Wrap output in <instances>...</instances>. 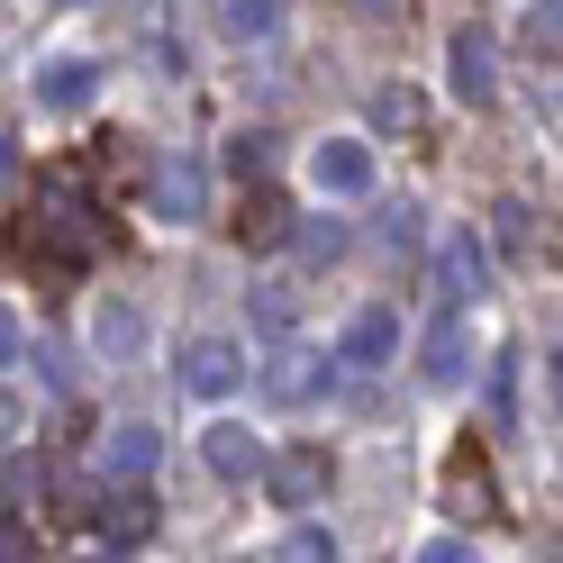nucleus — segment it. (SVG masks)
<instances>
[{
  "mask_svg": "<svg viewBox=\"0 0 563 563\" xmlns=\"http://www.w3.org/2000/svg\"><path fill=\"white\" fill-rule=\"evenodd\" d=\"M55 10H74V0H55Z\"/></svg>",
  "mask_w": 563,
  "mask_h": 563,
  "instance_id": "obj_33",
  "label": "nucleus"
},
{
  "mask_svg": "<svg viewBox=\"0 0 563 563\" xmlns=\"http://www.w3.org/2000/svg\"><path fill=\"white\" fill-rule=\"evenodd\" d=\"M445 509H464V518H500V482H490L482 445H454V464H445Z\"/></svg>",
  "mask_w": 563,
  "mask_h": 563,
  "instance_id": "obj_5",
  "label": "nucleus"
},
{
  "mask_svg": "<svg viewBox=\"0 0 563 563\" xmlns=\"http://www.w3.org/2000/svg\"><path fill=\"white\" fill-rule=\"evenodd\" d=\"M418 563H473V545H464V537H437V545L418 554Z\"/></svg>",
  "mask_w": 563,
  "mask_h": 563,
  "instance_id": "obj_27",
  "label": "nucleus"
},
{
  "mask_svg": "<svg viewBox=\"0 0 563 563\" xmlns=\"http://www.w3.org/2000/svg\"><path fill=\"white\" fill-rule=\"evenodd\" d=\"M437 282H445V309H464V300H482V282H490V264H482V245H473V236H445V245H437Z\"/></svg>",
  "mask_w": 563,
  "mask_h": 563,
  "instance_id": "obj_11",
  "label": "nucleus"
},
{
  "mask_svg": "<svg viewBox=\"0 0 563 563\" xmlns=\"http://www.w3.org/2000/svg\"><path fill=\"white\" fill-rule=\"evenodd\" d=\"M146 200H155V219L183 228V219H200V209H209V173H200L191 155H164L155 183H146Z\"/></svg>",
  "mask_w": 563,
  "mask_h": 563,
  "instance_id": "obj_3",
  "label": "nucleus"
},
{
  "mask_svg": "<svg viewBox=\"0 0 563 563\" xmlns=\"http://www.w3.org/2000/svg\"><path fill=\"white\" fill-rule=\"evenodd\" d=\"M264 482H273L282 509H319L336 464H328V445H282V454H264Z\"/></svg>",
  "mask_w": 563,
  "mask_h": 563,
  "instance_id": "obj_2",
  "label": "nucleus"
},
{
  "mask_svg": "<svg viewBox=\"0 0 563 563\" xmlns=\"http://www.w3.org/2000/svg\"><path fill=\"white\" fill-rule=\"evenodd\" d=\"M373 128H382V136H428V100H418L409 82L373 91Z\"/></svg>",
  "mask_w": 563,
  "mask_h": 563,
  "instance_id": "obj_16",
  "label": "nucleus"
},
{
  "mask_svg": "<svg viewBox=\"0 0 563 563\" xmlns=\"http://www.w3.org/2000/svg\"><path fill=\"white\" fill-rule=\"evenodd\" d=\"M319 382H328V355H309V345H282V355L264 364V400H282V409H291V400H309V391H319Z\"/></svg>",
  "mask_w": 563,
  "mask_h": 563,
  "instance_id": "obj_9",
  "label": "nucleus"
},
{
  "mask_svg": "<svg viewBox=\"0 0 563 563\" xmlns=\"http://www.w3.org/2000/svg\"><path fill=\"white\" fill-rule=\"evenodd\" d=\"M155 428H119V437H100V473H110V482H146L155 473Z\"/></svg>",
  "mask_w": 563,
  "mask_h": 563,
  "instance_id": "obj_14",
  "label": "nucleus"
},
{
  "mask_svg": "<svg viewBox=\"0 0 563 563\" xmlns=\"http://www.w3.org/2000/svg\"><path fill=\"white\" fill-rule=\"evenodd\" d=\"M19 428H27V409H19V400H10V391H0V445H10V437H19Z\"/></svg>",
  "mask_w": 563,
  "mask_h": 563,
  "instance_id": "obj_29",
  "label": "nucleus"
},
{
  "mask_svg": "<svg viewBox=\"0 0 563 563\" xmlns=\"http://www.w3.org/2000/svg\"><path fill=\"white\" fill-rule=\"evenodd\" d=\"M100 355H136V319L128 309H100Z\"/></svg>",
  "mask_w": 563,
  "mask_h": 563,
  "instance_id": "obj_21",
  "label": "nucleus"
},
{
  "mask_svg": "<svg viewBox=\"0 0 563 563\" xmlns=\"http://www.w3.org/2000/svg\"><path fill=\"white\" fill-rule=\"evenodd\" d=\"M391 345H400V319H391V309H364V319H355V328L336 336V364L373 373V364H391Z\"/></svg>",
  "mask_w": 563,
  "mask_h": 563,
  "instance_id": "obj_10",
  "label": "nucleus"
},
{
  "mask_svg": "<svg viewBox=\"0 0 563 563\" xmlns=\"http://www.w3.org/2000/svg\"><path fill=\"white\" fill-rule=\"evenodd\" d=\"M100 245H110V219H100V200L82 173H46L37 183V219H27V255L55 264V273H82Z\"/></svg>",
  "mask_w": 563,
  "mask_h": 563,
  "instance_id": "obj_1",
  "label": "nucleus"
},
{
  "mask_svg": "<svg viewBox=\"0 0 563 563\" xmlns=\"http://www.w3.org/2000/svg\"><path fill=\"white\" fill-rule=\"evenodd\" d=\"M364 19H409V0H355Z\"/></svg>",
  "mask_w": 563,
  "mask_h": 563,
  "instance_id": "obj_30",
  "label": "nucleus"
},
{
  "mask_svg": "<svg viewBox=\"0 0 563 563\" xmlns=\"http://www.w3.org/2000/svg\"><path fill=\"white\" fill-rule=\"evenodd\" d=\"M91 64L82 55H64V64H46V82H37V100H46V110H82V100H91Z\"/></svg>",
  "mask_w": 563,
  "mask_h": 563,
  "instance_id": "obj_17",
  "label": "nucleus"
},
{
  "mask_svg": "<svg viewBox=\"0 0 563 563\" xmlns=\"http://www.w3.org/2000/svg\"><path fill=\"white\" fill-rule=\"evenodd\" d=\"M236 382H245V355H236L228 336H191V345H183V391H200V400H228Z\"/></svg>",
  "mask_w": 563,
  "mask_h": 563,
  "instance_id": "obj_4",
  "label": "nucleus"
},
{
  "mask_svg": "<svg viewBox=\"0 0 563 563\" xmlns=\"http://www.w3.org/2000/svg\"><path fill=\"white\" fill-rule=\"evenodd\" d=\"M10 364H19V319L0 309V373H10Z\"/></svg>",
  "mask_w": 563,
  "mask_h": 563,
  "instance_id": "obj_28",
  "label": "nucleus"
},
{
  "mask_svg": "<svg viewBox=\"0 0 563 563\" xmlns=\"http://www.w3.org/2000/svg\"><path fill=\"white\" fill-rule=\"evenodd\" d=\"M500 245H509V255L537 245V209H527V200H500Z\"/></svg>",
  "mask_w": 563,
  "mask_h": 563,
  "instance_id": "obj_19",
  "label": "nucleus"
},
{
  "mask_svg": "<svg viewBox=\"0 0 563 563\" xmlns=\"http://www.w3.org/2000/svg\"><path fill=\"white\" fill-rule=\"evenodd\" d=\"M0 500H10V509H19V500H46V473H27V464H19L10 482H0Z\"/></svg>",
  "mask_w": 563,
  "mask_h": 563,
  "instance_id": "obj_23",
  "label": "nucleus"
},
{
  "mask_svg": "<svg viewBox=\"0 0 563 563\" xmlns=\"http://www.w3.org/2000/svg\"><path fill=\"white\" fill-rule=\"evenodd\" d=\"M236 236H245V245H282V236H291V200H282L273 183H255L245 209H236Z\"/></svg>",
  "mask_w": 563,
  "mask_h": 563,
  "instance_id": "obj_13",
  "label": "nucleus"
},
{
  "mask_svg": "<svg viewBox=\"0 0 563 563\" xmlns=\"http://www.w3.org/2000/svg\"><path fill=\"white\" fill-rule=\"evenodd\" d=\"M464 364H473V328H464V309H437L428 345H418V373H428V382H464Z\"/></svg>",
  "mask_w": 563,
  "mask_h": 563,
  "instance_id": "obj_6",
  "label": "nucleus"
},
{
  "mask_svg": "<svg viewBox=\"0 0 563 563\" xmlns=\"http://www.w3.org/2000/svg\"><path fill=\"white\" fill-rule=\"evenodd\" d=\"M0 563H27V527L19 518H0Z\"/></svg>",
  "mask_w": 563,
  "mask_h": 563,
  "instance_id": "obj_26",
  "label": "nucleus"
},
{
  "mask_svg": "<svg viewBox=\"0 0 563 563\" xmlns=\"http://www.w3.org/2000/svg\"><path fill=\"white\" fill-rule=\"evenodd\" d=\"M309 173H319V191L355 200V191H373V146H355V136H328V146L309 155Z\"/></svg>",
  "mask_w": 563,
  "mask_h": 563,
  "instance_id": "obj_7",
  "label": "nucleus"
},
{
  "mask_svg": "<svg viewBox=\"0 0 563 563\" xmlns=\"http://www.w3.org/2000/svg\"><path fill=\"white\" fill-rule=\"evenodd\" d=\"M273 563H336V545L319 537V527H291V537H282V554Z\"/></svg>",
  "mask_w": 563,
  "mask_h": 563,
  "instance_id": "obj_20",
  "label": "nucleus"
},
{
  "mask_svg": "<svg viewBox=\"0 0 563 563\" xmlns=\"http://www.w3.org/2000/svg\"><path fill=\"white\" fill-rule=\"evenodd\" d=\"M228 27H236V37H273V27H282V0H228Z\"/></svg>",
  "mask_w": 563,
  "mask_h": 563,
  "instance_id": "obj_18",
  "label": "nucleus"
},
{
  "mask_svg": "<svg viewBox=\"0 0 563 563\" xmlns=\"http://www.w3.org/2000/svg\"><path fill=\"white\" fill-rule=\"evenodd\" d=\"M82 563H119V545H110V554H82Z\"/></svg>",
  "mask_w": 563,
  "mask_h": 563,
  "instance_id": "obj_32",
  "label": "nucleus"
},
{
  "mask_svg": "<svg viewBox=\"0 0 563 563\" xmlns=\"http://www.w3.org/2000/svg\"><path fill=\"white\" fill-rule=\"evenodd\" d=\"M291 309H300L291 291H264V300H255V319H264V328H291Z\"/></svg>",
  "mask_w": 563,
  "mask_h": 563,
  "instance_id": "obj_24",
  "label": "nucleus"
},
{
  "mask_svg": "<svg viewBox=\"0 0 563 563\" xmlns=\"http://www.w3.org/2000/svg\"><path fill=\"white\" fill-rule=\"evenodd\" d=\"M527 46H537V55L554 64V0H545V10H537V19H527Z\"/></svg>",
  "mask_w": 563,
  "mask_h": 563,
  "instance_id": "obj_25",
  "label": "nucleus"
},
{
  "mask_svg": "<svg viewBox=\"0 0 563 563\" xmlns=\"http://www.w3.org/2000/svg\"><path fill=\"white\" fill-rule=\"evenodd\" d=\"M200 454H209V473H219V482H255V473H264V445L245 437V428H209Z\"/></svg>",
  "mask_w": 563,
  "mask_h": 563,
  "instance_id": "obj_15",
  "label": "nucleus"
},
{
  "mask_svg": "<svg viewBox=\"0 0 563 563\" xmlns=\"http://www.w3.org/2000/svg\"><path fill=\"white\" fill-rule=\"evenodd\" d=\"M454 91H464L473 110H482L490 91H500V55H490V37H482V27H454Z\"/></svg>",
  "mask_w": 563,
  "mask_h": 563,
  "instance_id": "obj_8",
  "label": "nucleus"
},
{
  "mask_svg": "<svg viewBox=\"0 0 563 563\" xmlns=\"http://www.w3.org/2000/svg\"><path fill=\"white\" fill-rule=\"evenodd\" d=\"M91 527H100V537H110V545H136V537H146V527H155V500H146V490H100V509H91Z\"/></svg>",
  "mask_w": 563,
  "mask_h": 563,
  "instance_id": "obj_12",
  "label": "nucleus"
},
{
  "mask_svg": "<svg viewBox=\"0 0 563 563\" xmlns=\"http://www.w3.org/2000/svg\"><path fill=\"white\" fill-rule=\"evenodd\" d=\"M382 245H391V255H409V245H418V209H409V200L391 209V228H382Z\"/></svg>",
  "mask_w": 563,
  "mask_h": 563,
  "instance_id": "obj_22",
  "label": "nucleus"
},
{
  "mask_svg": "<svg viewBox=\"0 0 563 563\" xmlns=\"http://www.w3.org/2000/svg\"><path fill=\"white\" fill-rule=\"evenodd\" d=\"M0 183H10V136H0Z\"/></svg>",
  "mask_w": 563,
  "mask_h": 563,
  "instance_id": "obj_31",
  "label": "nucleus"
}]
</instances>
